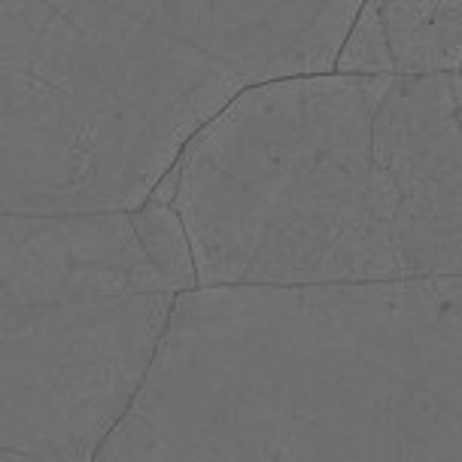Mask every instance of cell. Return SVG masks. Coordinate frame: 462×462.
<instances>
[{"instance_id": "cell-6", "label": "cell", "mask_w": 462, "mask_h": 462, "mask_svg": "<svg viewBox=\"0 0 462 462\" xmlns=\"http://www.w3.org/2000/svg\"><path fill=\"white\" fill-rule=\"evenodd\" d=\"M134 226L140 235V244L146 246L150 259L162 268V274H168L173 283L180 286V292L198 286L195 274V253L189 231L180 219V213L171 204L162 201H146L143 208L134 210Z\"/></svg>"}, {"instance_id": "cell-9", "label": "cell", "mask_w": 462, "mask_h": 462, "mask_svg": "<svg viewBox=\"0 0 462 462\" xmlns=\"http://www.w3.org/2000/svg\"><path fill=\"white\" fill-rule=\"evenodd\" d=\"M0 462H34V459H28V457H15V453L0 450Z\"/></svg>"}, {"instance_id": "cell-7", "label": "cell", "mask_w": 462, "mask_h": 462, "mask_svg": "<svg viewBox=\"0 0 462 462\" xmlns=\"http://www.w3.org/2000/svg\"><path fill=\"white\" fill-rule=\"evenodd\" d=\"M337 73H356V77H381L393 73L390 40L383 28V0H365L344 37V46L335 61Z\"/></svg>"}, {"instance_id": "cell-5", "label": "cell", "mask_w": 462, "mask_h": 462, "mask_svg": "<svg viewBox=\"0 0 462 462\" xmlns=\"http://www.w3.org/2000/svg\"><path fill=\"white\" fill-rule=\"evenodd\" d=\"M393 73H462V0H383Z\"/></svg>"}, {"instance_id": "cell-1", "label": "cell", "mask_w": 462, "mask_h": 462, "mask_svg": "<svg viewBox=\"0 0 462 462\" xmlns=\"http://www.w3.org/2000/svg\"><path fill=\"white\" fill-rule=\"evenodd\" d=\"M92 462H462V274L186 289Z\"/></svg>"}, {"instance_id": "cell-4", "label": "cell", "mask_w": 462, "mask_h": 462, "mask_svg": "<svg viewBox=\"0 0 462 462\" xmlns=\"http://www.w3.org/2000/svg\"><path fill=\"white\" fill-rule=\"evenodd\" d=\"M177 295L0 304V450L92 462L134 399Z\"/></svg>"}, {"instance_id": "cell-2", "label": "cell", "mask_w": 462, "mask_h": 462, "mask_svg": "<svg viewBox=\"0 0 462 462\" xmlns=\"http://www.w3.org/2000/svg\"><path fill=\"white\" fill-rule=\"evenodd\" d=\"M146 201L189 231L198 286L462 274L450 77L304 73L244 88Z\"/></svg>"}, {"instance_id": "cell-8", "label": "cell", "mask_w": 462, "mask_h": 462, "mask_svg": "<svg viewBox=\"0 0 462 462\" xmlns=\"http://www.w3.org/2000/svg\"><path fill=\"white\" fill-rule=\"evenodd\" d=\"M450 88H453V106H457V122H459V131H462V73H453Z\"/></svg>"}, {"instance_id": "cell-3", "label": "cell", "mask_w": 462, "mask_h": 462, "mask_svg": "<svg viewBox=\"0 0 462 462\" xmlns=\"http://www.w3.org/2000/svg\"><path fill=\"white\" fill-rule=\"evenodd\" d=\"M365 0H0V213H134L259 82L332 73Z\"/></svg>"}]
</instances>
